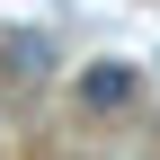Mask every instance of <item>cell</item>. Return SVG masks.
<instances>
[{
  "mask_svg": "<svg viewBox=\"0 0 160 160\" xmlns=\"http://www.w3.org/2000/svg\"><path fill=\"white\" fill-rule=\"evenodd\" d=\"M80 98H89L98 116H107V107H133V71L125 62H89V71H80Z\"/></svg>",
  "mask_w": 160,
  "mask_h": 160,
  "instance_id": "6da1fadb",
  "label": "cell"
}]
</instances>
